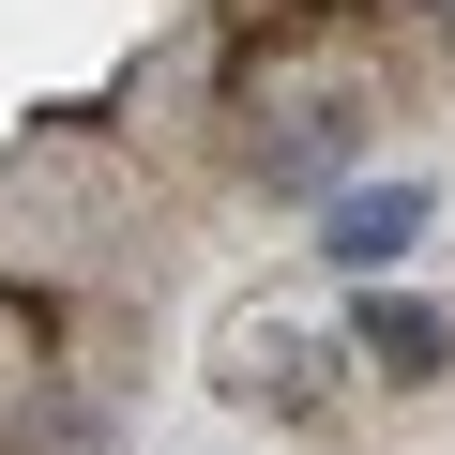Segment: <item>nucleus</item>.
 Segmentation results:
<instances>
[{
  "mask_svg": "<svg viewBox=\"0 0 455 455\" xmlns=\"http://www.w3.org/2000/svg\"><path fill=\"white\" fill-rule=\"evenodd\" d=\"M349 349H364L379 379H440V349H455V319H440V304H395V289H379V304L349 319Z\"/></svg>",
  "mask_w": 455,
  "mask_h": 455,
  "instance_id": "f03ea898",
  "label": "nucleus"
},
{
  "mask_svg": "<svg viewBox=\"0 0 455 455\" xmlns=\"http://www.w3.org/2000/svg\"><path fill=\"white\" fill-rule=\"evenodd\" d=\"M410 243H425V182H349V197L319 212V259H334V274H395Z\"/></svg>",
  "mask_w": 455,
  "mask_h": 455,
  "instance_id": "f257e3e1",
  "label": "nucleus"
}]
</instances>
